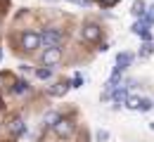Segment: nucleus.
I'll list each match as a JSON object with an SVG mask.
<instances>
[{
    "label": "nucleus",
    "mask_w": 154,
    "mask_h": 142,
    "mask_svg": "<svg viewBox=\"0 0 154 142\" xmlns=\"http://www.w3.org/2000/svg\"><path fill=\"white\" fill-rule=\"evenodd\" d=\"M131 12H133L135 17H145V12H147V10H145V2H142V0H135Z\"/></svg>",
    "instance_id": "1a4fd4ad"
},
{
    "label": "nucleus",
    "mask_w": 154,
    "mask_h": 142,
    "mask_svg": "<svg viewBox=\"0 0 154 142\" xmlns=\"http://www.w3.org/2000/svg\"><path fill=\"white\" fill-rule=\"evenodd\" d=\"M152 52H154V45H152V43H145V45L140 47V57H149Z\"/></svg>",
    "instance_id": "ddd939ff"
},
{
    "label": "nucleus",
    "mask_w": 154,
    "mask_h": 142,
    "mask_svg": "<svg viewBox=\"0 0 154 142\" xmlns=\"http://www.w3.org/2000/svg\"><path fill=\"white\" fill-rule=\"evenodd\" d=\"M40 45H43L40 33H36V31H24V33H21V47H24V50L33 52V50H38Z\"/></svg>",
    "instance_id": "f257e3e1"
},
{
    "label": "nucleus",
    "mask_w": 154,
    "mask_h": 142,
    "mask_svg": "<svg viewBox=\"0 0 154 142\" xmlns=\"http://www.w3.org/2000/svg\"><path fill=\"white\" fill-rule=\"evenodd\" d=\"M50 74H52V69H38V71H36L38 78H50Z\"/></svg>",
    "instance_id": "a211bd4d"
},
{
    "label": "nucleus",
    "mask_w": 154,
    "mask_h": 142,
    "mask_svg": "<svg viewBox=\"0 0 154 142\" xmlns=\"http://www.w3.org/2000/svg\"><path fill=\"white\" fill-rule=\"evenodd\" d=\"M81 85H83V76L76 74V76H74V88H81Z\"/></svg>",
    "instance_id": "6ab92c4d"
},
{
    "label": "nucleus",
    "mask_w": 154,
    "mask_h": 142,
    "mask_svg": "<svg viewBox=\"0 0 154 142\" xmlns=\"http://www.w3.org/2000/svg\"><path fill=\"white\" fill-rule=\"evenodd\" d=\"M26 90H29V83L26 81H17L12 85V92H14V95H21V92H26Z\"/></svg>",
    "instance_id": "f8f14e48"
},
{
    "label": "nucleus",
    "mask_w": 154,
    "mask_h": 142,
    "mask_svg": "<svg viewBox=\"0 0 154 142\" xmlns=\"http://www.w3.org/2000/svg\"><path fill=\"white\" fill-rule=\"evenodd\" d=\"M131 62H133V55H131V52H119V55H116V69L114 71H119V74L126 71V69L131 66Z\"/></svg>",
    "instance_id": "423d86ee"
},
{
    "label": "nucleus",
    "mask_w": 154,
    "mask_h": 142,
    "mask_svg": "<svg viewBox=\"0 0 154 142\" xmlns=\"http://www.w3.org/2000/svg\"><path fill=\"white\" fill-rule=\"evenodd\" d=\"M10 130H12L14 135H21V133L26 130V125H24L21 119H12V121H10Z\"/></svg>",
    "instance_id": "6e6552de"
},
{
    "label": "nucleus",
    "mask_w": 154,
    "mask_h": 142,
    "mask_svg": "<svg viewBox=\"0 0 154 142\" xmlns=\"http://www.w3.org/2000/svg\"><path fill=\"white\" fill-rule=\"evenodd\" d=\"M95 137H97V142H107L109 140V133H107V130H97Z\"/></svg>",
    "instance_id": "dca6fc26"
},
{
    "label": "nucleus",
    "mask_w": 154,
    "mask_h": 142,
    "mask_svg": "<svg viewBox=\"0 0 154 142\" xmlns=\"http://www.w3.org/2000/svg\"><path fill=\"white\" fill-rule=\"evenodd\" d=\"M52 128H55V135H57V137H69V135L74 133V123L69 121V119H59Z\"/></svg>",
    "instance_id": "20e7f679"
},
{
    "label": "nucleus",
    "mask_w": 154,
    "mask_h": 142,
    "mask_svg": "<svg viewBox=\"0 0 154 142\" xmlns=\"http://www.w3.org/2000/svg\"><path fill=\"white\" fill-rule=\"evenodd\" d=\"M0 109H2V102H0Z\"/></svg>",
    "instance_id": "5701e85b"
},
{
    "label": "nucleus",
    "mask_w": 154,
    "mask_h": 142,
    "mask_svg": "<svg viewBox=\"0 0 154 142\" xmlns=\"http://www.w3.org/2000/svg\"><path fill=\"white\" fill-rule=\"evenodd\" d=\"M59 121V116L57 114H55V111H50V114H48V116H45V123H50V125H55V123Z\"/></svg>",
    "instance_id": "f3484780"
},
{
    "label": "nucleus",
    "mask_w": 154,
    "mask_h": 142,
    "mask_svg": "<svg viewBox=\"0 0 154 142\" xmlns=\"http://www.w3.org/2000/svg\"><path fill=\"white\" fill-rule=\"evenodd\" d=\"M140 97H135V95H128V100H126V107L128 109H133V111H140Z\"/></svg>",
    "instance_id": "9d476101"
},
{
    "label": "nucleus",
    "mask_w": 154,
    "mask_h": 142,
    "mask_svg": "<svg viewBox=\"0 0 154 142\" xmlns=\"http://www.w3.org/2000/svg\"><path fill=\"white\" fill-rule=\"evenodd\" d=\"M152 107H154L152 100H142V102H140V111H149Z\"/></svg>",
    "instance_id": "2eb2a0df"
},
{
    "label": "nucleus",
    "mask_w": 154,
    "mask_h": 142,
    "mask_svg": "<svg viewBox=\"0 0 154 142\" xmlns=\"http://www.w3.org/2000/svg\"><path fill=\"white\" fill-rule=\"evenodd\" d=\"M59 59H62V47H45V52H43V64L45 66H55Z\"/></svg>",
    "instance_id": "7ed1b4c3"
},
{
    "label": "nucleus",
    "mask_w": 154,
    "mask_h": 142,
    "mask_svg": "<svg viewBox=\"0 0 154 142\" xmlns=\"http://www.w3.org/2000/svg\"><path fill=\"white\" fill-rule=\"evenodd\" d=\"M74 2H78V5H88V0H74Z\"/></svg>",
    "instance_id": "412c9836"
},
{
    "label": "nucleus",
    "mask_w": 154,
    "mask_h": 142,
    "mask_svg": "<svg viewBox=\"0 0 154 142\" xmlns=\"http://www.w3.org/2000/svg\"><path fill=\"white\" fill-rule=\"evenodd\" d=\"M149 128H152V130H154V123H149Z\"/></svg>",
    "instance_id": "4be33fe9"
},
{
    "label": "nucleus",
    "mask_w": 154,
    "mask_h": 142,
    "mask_svg": "<svg viewBox=\"0 0 154 142\" xmlns=\"http://www.w3.org/2000/svg\"><path fill=\"white\" fill-rule=\"evenodd\" d=\"M145 21H147V24H154V5H152V7H147V12H145Z\"/></svg>",
    "instance_id": "4468645a"
},
{
    "label": "nucleus",
    "mask_w": 154,
    "mask_h": 142,
    "mask_svg": "<svg viewBox=\"0 0 154 142\" xmlns=\"http://www.w3.org/2000/svg\"><path fill=\"white\" fill-rule=\"evenodd\" d=\"M43 45L45 47H59L62 45V33H59L57 29H48V31H43Z\"/></svg>",
    "instance_id": "f03ea898"
},
{
    "label": "nucleus",
    "mask_w": 154,
    "mask_h": 142,
    "mask_svg": "<svg viewBox=\"0 0 154 142\" xmlns=\"http://www.w3.org/2000/svg\"><path fill=\"white\" fill-rule=\"evenodd\" d=\"M100 2H102V5H104V7H109V5H114L116 0H100Z\"/></svg>",
    "instance_id": "aec40b11"
},
{
    "label": "nucleus",
    "mask_w": 154,
    "mask_h": 142,
    "mask_svg": "<svg viewBox=\"0 0 154 142\" xmlns=\"http://www.w3.org/2000/svg\"><path fill=\"white\" fill-rule=\"evenodd\" d=\"M112 100L116 102L114 107H119V104H121V102H123V104H126V100H128V90H126V88H121V85H119V88H116L114 92H112Z\"/></svg>",
    "instance_id": "0eeeda50"
},
{
    "label": "nucleus",
    "mask_w": 154,
    "mask_h": 142,
    "mask_svg": "<svg viewBox=\"0 0 154 142\" xmlns=\"http://www.w3.org/2000/svg\"><path fill=\"white\" fill-rule=\"evenodd\" d=\"M81 36H83V41H88V43L100 41V26L97 24H85L83 31H81Z\"/></svg>",
    "instance_id": "39448f33"
},
{
    "label": "nucleus",
    "mask_w": 154,
    "mask_h": 142,
    "mask_svg": "<svg viewBox=\"0 0 154 142\" xmlns=\"http://www.w3.org/2000/svg\"><path fill=\"white\" fill-rule=\"evenodd\" d=\"M66 90H69V85H66V83H57V85H52V88H50V92H52V95H57V97H62Z\"/></svg>",
    "instance_id": "9b49d317"
}]
</instances>
